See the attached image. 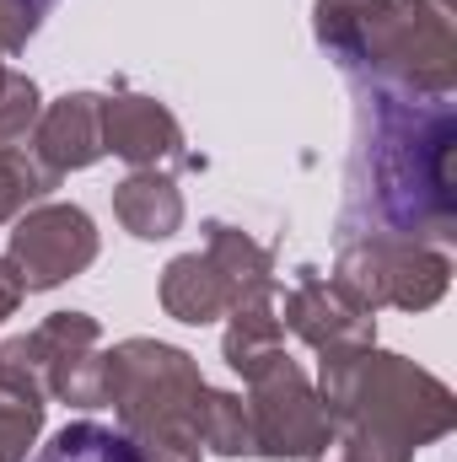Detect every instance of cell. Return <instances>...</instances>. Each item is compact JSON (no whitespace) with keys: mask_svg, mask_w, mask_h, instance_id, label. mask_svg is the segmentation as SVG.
Here are the masks:
<instances>
[{"mask_svg":"<svg viewBox=\"0 0 457 462\" xmlns=\"http://www.w3.org/2000/svg\"><path fill=\"white\" fill-rule=\"evenodd\" d=\"M43 409L49 403H27L0 393V462H27L38 436H43Z\"/></svg>","mask_w":457,"mask_h":462,"instance_id":"d6986e66","label":"cell"},{"mask_svg":"<svg viewBox=\"0 0 457 462\" xmlns=\"http://www.w3.org/2000/svg\"><path fill=\"white\" fill-rule=\"evenodd\" d=\"M227 318L231 323H227V339H221V355H227L231 371L247 382L258 365H269V360L285 349V328H280V285H275V280L253 285Z\"/></svg>","mask_w":457,"mask_h":462,"instance_id":"4fadbf2b","label":"cell"},{"mask_svg":"<svg viewBox=\"0 0 457 462\" xmlns=\"http://www.w3.org/2000/svg\"><path fill=\"white\" fill-rule=\"evenodd\" d=\"M22 296H27V291H22V274H16V269H11V258L0 253V323L22 307Z\"/></svg>","mask_w":457,"mask_h":462,"instance_id":"7402d4cb","label":"cell"},{"mask_svg":"<svg viewBox=\"0 0 457 462\" xmlns=\"http://www.w3.org/2000/svg\"><path fill=\"white\" fill-rule=\"evenodd\" d=\"M247 420H253V457L269 462H302L340 436L318 382L285 349L247 376Z\"/></svg>","mask_w":457,"mask_h":462,"instance_id":"ba28073f","label":"cell"},{"mask_svg":"<svg viewBox=\"0 0 457 462\" xmlns=\"http://www.w3.org/2000/svg\"><path fill=\"white\" fill-rule=\"evenodd\" d=\"M0 393L27 403L103 409V323L92 312H49L0 345Z\"/></svg>","mask_w":457,"mask_h":462,"instance_id":"5b68a950","label":"cell"},{"mask_svg":"<svg viewBox=\"0 0 457 462\" xmlns=\"http://www.w3.org/2000/svg\"><path fill=\"white\" fill-rule=\"evenodd\" d=\"M103 236L92 226V216L81 205H60V199H38L11 221L5 258L22 274V291H54L76 274L92 269Z\"/></svg>","mask_w":457,"mask_h":462,"instance_id":"9c48e42d","label":"cell"},{"mask_svg":"<svg viewBox=\"0 0 457 462\" xmlns=\"http://www.w3.org/2000/svg\"><path fill=\"white\" fill-rule=\"evenodd\" d=\"M194 436L205 452L216 457H253V420H247V398L227 387H205L194 403Z\"/></svg>","mask_w":457,"mask_h":462,"instance_id":"9a60e30c","label":"cell"},{"mask_svg":"<svg viewBox=\"0 0 457 462\" xmlns=\"http://www.w3.org/2000/svg\"><path fill=\"white\" fill-rule=\"evenodd\" d=\"M344 291L382 312H431L447 285H452V258L431 242H415V236H393V231H360V236H344L340 258H334V274Z\"/></svg>","mask_w":457,"mask_h":462,"instance_id":"52a82bcc","label":"cell"},{"mask_svg":"<svg viewBox=\"0 0 457 462\" xmlns=\"http://www.w3.org/2000/svg\"><path fill=\"white\" fill-rule=\"evenodd\" d=\"M205 393L200 360L162 339H118L103 349V409L135 447L151 441H200L194 403Z\"/></svg>","mask_w":457,"mask_h":462,"instance_id":"277c9868","label":"cell"},{"mask_svg":"<svg viewBox=\"0 0 457 462\" xmlns=\"http://www.w3.org/2000/svg\"><path fill=\"white\" fill-rule=\"evenodd\" d=\"M43 114V92L33 76L0 65V145H22L33 134V124Z\"/></svg>","mask_w":457,"mask_h":462,"instance_id":"ac0fdd59","label":"cell"},{"mask_svg":"<svg viewBox=\"0 0 457 462\" xmlns=\"http://www.w3.org/2000/svg\"><path fill=\"white\" fill-rule=\"evenodd\" d=\"M280 328H291L307 349L377 345V312L360 307L340 280H323L318 269H302L296 285L280 296Z\"/></svg>","mask_w":457,"mask_h":462,"instance_id":"30bf717a","label":"cell"},{"mask_svg":"<svg viewBox=\"0 0 457 462\" xmlns=\"http://www.w3.org/2000/svg\"><path fill=\"white\" fill-rule=\"evenodd\" d=\"M27 462H140V447L98 420H70L65 430H54L43 447H33Z\"/></svg>","mask_w":457,"mask_h":462,"instance_id":"2e32d148","label":"cell"},{"mask_svg":"<svg viewBox=\"0 0 457 462\" xmlns=\"http://www.w3.org/2000/svg\"><path fill=\"white\" fill-rule=\"evenodd\" d=\"M329 54L360 87H387L409 97H452L457 87L452 16L431 0H366L329 43Z\"/></svg>","mask_w":457,"mask_h":462,"instance_id":"3957f363","label":"cell"},{"mask_svg":"<svg viewBox=\"0 0 457 462\" xmlns=\"http://www.w3.org/2000/svg\"><path fill=\"white\" fill-rule=\"evenodd\" d=\"M49 11H54V0H0V54L27 49V38L43 27Z\"/></svg>","mask_w":457,"mask_h":462,"instance_id":"ffe728a7","label":"cell"},{"mask_svg":"<svg viewBox=\"0 0 457 462\" xmlns=\"http://www.w3.org/2000/svg\"><path fill=\"white\" fill-rule=\"evenodd\" d=\"M103 151L129 167H156V162H189L183 156V124L167 103L140 97V92H108L103 97Z\"/></svg>","mask_w":457,"mask_h":462,"instance_id":"7c38bea8","label":"cell"},{"mask_svg":"<svg viewBox=\"0 0 457 462\" xmlns=\"http://www.w3.org/2000/svg\"><path fill=\"white\" fill-rule=\"evenodd\" d=\"M431 5H442V11H447V16H452V5H457V0H431Z\"/></svg>","mask_w":457,"mask_h":462,"instance_id":"cb8c5ba5","label":"cell"},{"mask_svg":"<svg viewBox=\"0 0 457 462\" xmlns=\"http://www.w3.org/2000/svg\"><path fill=\"white\" fill-rule=\"evenodd\" d=\"M114 216L140 242H167L183 231V189L156 167H135L124 183H114Z\"/></svg>","mask_w":457,"mask_h":462,"instance_id":"5bb4252c","label":"cell"},{"mask_svg":"<svg viewBox=\"0 0 457 462\" xmlns=\"http://www.w3.org/2000/svg\"><path fill=\"white\" fill-rule=\"evenodd\" d=\"M27 151L38 167H49L54 178H70L92 162H103V92H65L54 103H43V114L27 134Z\"/></svg>","mask_w":457,"mask_h":462,"instance_id":"8fae6325","label":"cell"},{"mask_svg":"<svg viewBox=\"0 0 457 462\" xmlns=\"http://www.w3.org/2000/svg\"><path fill=\"white\" fill-rule=\"evenodd\" d=\"M457 114L447 97H409L366 87V140L355 156V194L393 236L452 242L457 236Z\"/></svg>","mask_w":457,"mask_h":462,"instance_id":"6da1fadb","label":"cell"},{"mask_svg":"<svg viewBox=\"0 0 457 462\" xmlns=\"http://www.w3.org/2000/svg\"><path fill=\"white\" fill-rule=\"evenodd\" d=\"M140 462H205L200 441H151L140 447Z\"/></svg>","mask_w":457,"mask_h":462,"instance_id":"44dd1931","label":"cell"},{"mask_svg":"<svg viewBox=\"0 0 457 462\" xmlns=\"http://www.w3.org/2000/svg\"><path fill=\"white\" fill-rule=\"evenodd\" d=\"M302 462H350V457H344L340 436H334V441H329V447H323V452H312V457H302Z\"/></svg>","mask_w":457,"mask_h":462,"instance_id":"603a6c76","label":"cell"},{"mask_svg":"<svg viewBox=\"0 0 457 462\" xmlns=\"http://www.w3.org/2000/svg\"><path fill=\"white\" fill-rule=\"evenodd\" d=\"M200 231H205V247L178 253L162 269V312L189 328L227 318L253 285L275 280V253L258 236H247L231 221H205Z\"/></svg>","mask_w":457,"mask_h":462,"instance_id":"8992f818","label":"cell"},{"mask_svg":"<svg viewBox=\"0 0 457 462\" xmlns=\"http://www.w3.org/2000/svg\"><path fill=\"white\" fill-rule=\"evenodd\" d=\"M318 393L340 425L350 462H415L420 447L452 436L457 398L425 365L377 345L318 355Z\"/></svg>","mask_w":457,"mask_h":462,"instance_id":"7a4b0ae2","label":"cell"},{"mask_svg":"<svg viewBox=\"0 0 457 462\" xmlns=\"http://www.w3.org/2000/svg\"><path fill=\"white\" fill-rule=\"evenodd\" d=\"M65 178H54L49 167L33 162L27 145H0V226H11L27 205L49 199Z\"/></svg>","mask_w":457,"mask_h":462,"instance_id":"e0dca14e","label":"cell"}]
</instances>
